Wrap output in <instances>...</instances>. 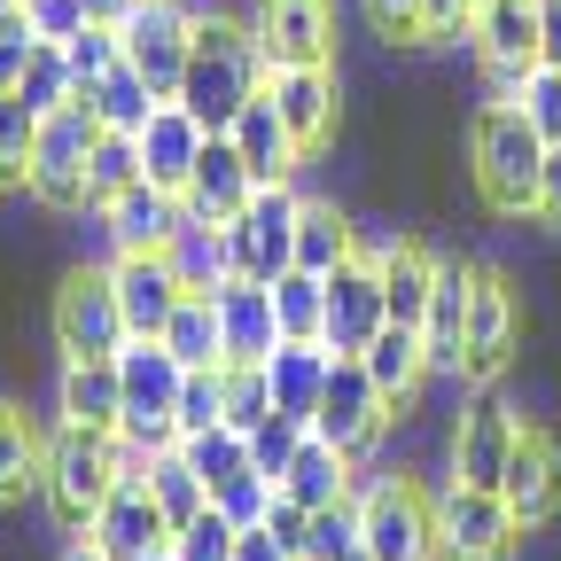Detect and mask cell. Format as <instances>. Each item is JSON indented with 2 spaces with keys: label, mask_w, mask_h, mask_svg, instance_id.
<instances>
[{
  "label": "cell",
  "mask_w": 561,
  "mask_h": 561,
  "mask_svg": "<svg viewBox=\"0 0 561 561\" xmlns=\"http://www.w3.org/2000/svg\"><path fill=\"white\" fill-rule=\"evenodd\" d=\"M328 367H335V351H328L320 335H280V343H273V359H265L273 413H280V421H305V430H312L320 390H328Z\"/></svg>",
  "instance_id": "24"
},
{
  "label": "cell",
  "mask_w": 561,
  "mask_h": 561,
  "mask_svg": "<svg viewBox=\"0 0 561 561\" xmlns=\"http://www.w3.org/2000/svg\"><path fill=\"white\" fill-rule=\"evenodd\" d=\"M390 328V305H382V257L359 250V257H343L328 273V328L320 343L335 351V359H359V351Z\"/></svg>",
  "instance_id": "10"
},
{
  "label": "cell",
  "mask_w": 561,
  "mask_h": 561,
  "mask_svg": "<svg viewBox=\"0 0 561 561\" xmlns=\"http://www.w3.org/2000/svg\"><path fill=\"white\" fill-rule=\"evenodd\" d=\"M390 405H382V390H375V375L359 367V359H335L328 367V390H320V413H312V430L335 445V453H351V460H367L375 445H382V430H390Z\"/></svg>",
  "instance_id": "11"
},
{
  "label": "cell",
  "mask_w": 561,
  "mask_h": 561,
  "mask_svg": "<svg viewBox=\"0 0 561 561\" xmlns=\"http://www.w3.org/2000/svg\"><path fill=\"white\" fill-rule=\"evenodd\" d=\"M102 219H110L117 257H125V250H164V242L187 227V203H180L172 187H157V180H133L117 203H102Z\"/></svg>",
  "instance_id": "25"
},
{
  "label": "cell",
  "mask_w": 561,
  "mask_h": 561,
  "mask_svg": "<svg viewBox=\"0 0 561 561\" xmlns=\"http://www.w3.org/2000/svg\"><path fill=\"white\" fill-rule=\"evenodd\" d=\"M297 210H305V195L289 187V180H265L234 219H227V250H234V273L242 280H273L297 265Z\"/></svg>",
  "instance_id": "7"
},
{
  "label": "cell",
  "mask_w": 561,
  "mask_h": 561,
  "mask_svg": "<svg viewBox=\"0 0 561 561\" xmlns=\"http://www.w3.org/2000/svg\"><path fill=\"white\" fill-rule=\"evenodd\" d=\"M343 561H375V553H367V546H359V553H343Z\"/></svg>",
  "instance_id": "60"
},
{
  "label": "cell",
  "mask_w": 561,
  "mask_h": 561,
  "mask_svg": "<svg viewBox=\"0 0 561 561\" xmlns=\"http://www.w3.org/2000/svg\"><path fill=\"white\" fill-rule=\"evenodd\" d=\"M133 180H140V140H133V133H110V125H102L94 157H87V203L102 210V203H117V195H125Z\"/></svg>",
  "instance_id": "40"
},
{
  "label": "cell",
  "mask_w": 561,
  "mask_h": 561,
  "mask_svg": "<svg viewBox=\"0 0 561 561\" xmlns=\"http://www.w3.org/2000/svg\"><path fill=\"white\" fill-rule=\"evenodd\" d=\"M234 523L219 515V500H210L203 515H187L180 530H172V561H234Z\"/></svg>",
  "instance_id": "46"
},
{
  "label": "cell",
  "mask_w": 561,
  "mask_h": 561,
  "mask_svg": "<svg viewBox=\"0 0 561 561\" xmlns=\"http://www.w3.org/2000/svg\"><path fill=\"white\" fill-rule=\"evenodd\" d=\"M538 219L561 227V149H546V172H538Z\"/></svg>",
  "instance_id": "55"
},
{
  "label": "cell",
  "mask_w": 561,
  "mask_h": 561,
  "mask_svg": "<svg viewBox=\"0 0 561 561\" xmlns=\"http://www.w3.org/2000/svg\"><path fill=\"white\" fill-rule=\"evenodd\" d=\"M172 273H180V289H219V280H234V250H227V227H210V219H187L172 242H164Z\"/></svg>",
  "instance_id": "32"
},
{
  "label": "cell",
  "mask_w": 561,
  "mask_h": 561,
  "mask_svg": "<svg viewBox=\"0 0 561 561\" xmlns=\"http://www.w3.org/2000/svg\"><path fill=\"white\" fill-rule=\"evenodd\" d=\"M500 500L515 507V523H523V530H546V523H553V507H561V445H553L546 430H530V421H523V437H515V453H507Z\"/></svg>",
  "instance_id": "18"
},
{
  "label": "cell",
  "mask_w": 561,
  "mask_h": 561,
  "mask_svg": "<svg viewBox=\"0 0 561 561\" xmlns=\"http://www.w3.org/2000/svg\"><path fill=\"white\" fill-rule=\"evenodd\" d=\"M87 9H94V24H125V16H133V0H87Z\"/></svg>",
  "instance_id": "58"
},
{
  "label": "cell",
  "mask_w": 561,
  "mask_h": 561,
  "mask_svg": "<svg viewBox=\"0 0 561 561\" xmlns=\"http://www.w3.org/2000/svg\"><path fill=\"white\" fill-rule=\"evenodd\" d=\"M117 32H125V62L172 102L180 79H187V55H195V16L180 9V0H133V16Z\"/></svg>",
  "instance_id": "12"
},
{
  "label": "cell",
  "mask_w": 561,
  "mask_h": 561,
  "mask_svg": "<svg viewBox=\"0 0 561 561\" xmlns=\"http://www.w3.org/2000/svg\"><path fill=\"white\" fill-rule=\"evenodd\" d=\"M538 16H546V62H561V0H538Z\"/></svg>",
  "instance_id": "57"
},
{
  "label": "cell",
  "mask_w": 561,
  "mask_h": 561,
  "mask_svg": "<svg viewBox=\"0 0 561 561\" xmlns=\"http://www.w3.org/2000/svg\"><path fill=\"white\" fill-rule=\"evenodd\" d=\"M140 476H149V500L172 515V530L187 523V515H203L210 507V483L187 468V453L180 445H164V453H149V468H140Z\"/></svg>",
  "instance_id": "37"
},
{
  "label": "cell",
  "mask_w": 561,
  "mask_h": 561,
  "mask_svg": "<svg viewBox=\"0 0 561 561\" xmlns=\"http://www.w3.org/2000/svg\"><path fill=\"white\" fill-rule=\"evenodd\" d=\"M164 343L180 367H219L227 359V335H219V305H210V289H187L180 312L164 320Z\"/></svg>",
  "instance_id": "33"
},
{
  "label": "cell",
  "mask_w": 561,
  "mask_h": 561,
  "mask_svg": "<svg viewBox=\"0 0 561 561\" xmlns=\"http://www.w3.org/2000/svg\"><path fill=\"white\" fill-rule=\"evenodd\" d=\"M515 110L546 133V149H561V62H530V70H523Z\"/></svg>",
  "instance_id": "47"
},
{
  "label": "cell",
  "mask_w": 561,
  "mask_h": 561,
  "mask_svg": "<svg viewBox=\"0 0 561 561\" xmlns=\"http://www.w3.org/2000/svg\"><path fill=\"white\" fill-rule=\"evenodd\" d=\"M227 140L242 149V164H250V180L265 187V180H289L297 164H305V149H297V133L280 125V110H273V94L257 87L250 102H242V117L227 125Z\"/></svg>",
  "instance_id": "26"
},
{
  "label": "cell",
  "mask_w": 561,
  "mask_h": 561,
  "mask_svg": "<svg viewBox=\"0 0 561 561\" xmlns=\"http://www.w3.org/2000/svg\"><path fill=\"white\" fill-rule=\"evenodd\" d=\"M94 140H102V117H94V102H70V110H55V117H39V140H32V172H24V187H32V203H47V210H94L87 203V157H94Z\"/></svg>",
  "instance_id": "6"
},
{
  "label": "cell",
  "mask_w": 561,
  "mask_h": 561,
  "mask_svg": "<svg viewBox=\"0 0 561 561\" xmlns=\"http://www.w3.org/2000/svg\"><path fill=\"white\" fill-rule=\"evenodd\" d=\"M117 476H125V468H117V437L79 430V421H55V437H47V468H39V500H47L55 530L87 538Z\"/></svg>",
  "instance_id": "3"
},
{
  "label": "cell",
  "mask_w": 561,
  "mask_h": 561,
  "mask_svg": "<svg viewBox=\"0 0 561 561\" xmlns=\"http://www.w3.org/2000/svg\"><path fill=\"white\" fill-rule=\"evenodd\" d=\"M437 250H421V242H390L382 250V305L398 328H421V312H430V289H437Z\"/></svg>",
  "instance_id": "31"
},
{
  "label": "cell",
  "mask_w": 561,
  "mask_h": 561,
  "mask_svg": "<svg viewBox=\"0 0 561 561\" xmlns=\"http://www.w3.org/2000/svg\"><path fill=\"white\" fill-rule=\"evenodd\" d=\"M265 94H273L280 125L297 133V149L320 157V149H328V133H335V102H343L335 62H280V70H265Z\"/></svg>",
  "instance_id": "15"
},
{
  "label": "cell",
  "mask_w": 561,
  "mask_h": 561,
  "mask_svg": "<svg viewBox=\"0 0 561 561\" xmlns=\"http://www.w3.org/2000/svg\"><path fill=\"white\" fill-rule=\"evenodd\" d=\"M265 421H273V382H265V367H227V430L257 437Z\"/></svg>",
  "instance_id": "48"
},
{
  "label": "cell",
  "mask_w": 561,
  "mask_h": 561,
  "mask_svg": "<svg viewBox=\"0 0 561 561\" xmlns=\"http://www.w3.org/2000/svg\"><path fill=\"white\" fill-rule=\"evenodd\" d=\"M79 102H94V117H102L110 133H140V125H149V117H157V102H164V94H157L149 79H140V70H133V62H117V70H110V79H102L94 94H79Z\"/></svg>",
  "instance_id": "36"
},
{
  "label": "cell",
  "mask_w": 561,
  "mask_h": 561,
  "mask_svg": "<svg viewBox=\"0 0 561 561\" xmlns=\"http://www.w3.org/2000/svg\"><path fill=\"white\" fill-rule=\"evenodd\" d=\"M87 538L110 561H172V515L149 500V476H117Z\"/></svg>",
  "instance_id": "13"
},
{
  "label": "cell",
  "mask_w": 561,
  "mask_h": 561,
  "mask_svg": "<svg viewBox=\"0 0 561 561\" xmlns=\"http://www.w3.org/2000/svg\"><path fill=\"white\" fill-rule=\"evenodd\" d=\"M351 483H359V460L335 453L320 430H305L297 453H289V468H280V491H289V500H305V507H335V500H351Z\"/></svg>",
  "instance_id": "28"
},
{
  "label": "cell",
  "mask_w": 561,
  "mask_h": 561,
  "mask_svg": "<svg viewBox=\"0 0 561 561\" xmlns=\"http://www.w3.org/2000/svg\"><path fill=\"white\" fill-rule=\"evenodd\" d=\"M468 305H476V265L445 257L430 312H421V343H430V367H460V335H468Z\"/></svg>",
  "instance_id": "30"
},
{
  "label": "cell",
  "mask_w": 561,
  "mask_h": 561,
  "mask_svg": "<svg viewBox=\"0 0 561 561\" xmlns=\"http://www.w3.org/2000/svg\"><path fill=\"white\" fill-rule=\"evenodd\" d=\"M367 9V32L390 39V47H421V0H359Z\"/></svg>",
  "instance_id": "52"
},
{
  "label": "cell",
  "mask_w": 561,
  "mask_h": 561,
  "mask_svg": "<svg viewBox=\"0 0 561 561\" xmlns=\"http://www.w3.org/2000/svg\"><path fill=\"white\" fill-rule=\"evenodd\" d=\"M257 195V180H250V164H242V149L227 133H210L203 140V157H195V172H187V187H180V203H187V219H210V227H227L234 210Z\"/></svg>",
  "instance_id": "22"
},
{
  "label": "cell",
  "mask_w": 561,
  "mask_h": 561,
  "mask_svg": "<svg viewBox=\"0 0 561 561\" xmlns=\"http://www.w3.org/2000/svg\"><path fill=\"white\" fill-rule=\"evenodd\" d=\"M359 367L375 375V390H382V405L390 413H405L413 398H421V375H430V343H421V328H382L367 351H359Z\"/></svg>",
  "instance_id": "29"
},
{
  "label": "cell",
  "mask_w": 561,
  "mask_h": 561,
  "mask_svg": "<svg viewBox=\"0 0 561 561\" xmlns=\"http://www.w3.org/2000/svg\"><path fill=\"white\" fill-rule=\"evenodd\" d=\"M234 561H297V553L280 546V538H273L265 523H257V530H242V538H234Z\"/></svg>",
  "instance_id": "56"
},
{
  "label": "cell",
  "mask_w": 561,
  "mask_h": 561,
  "mask_svg": "<svg viewBox=\"0 0 561 561\" xmlns=\"http://www.w3.org/2000/svg\"><path fill=\"white\" fill-rule=\"evenodd\" d=\"M219 421H227V359L219 367H187V382H180V437L219 430Z\"/></svg>",
  "instance_id": "44"
},
{
  "label": "cell",
  "mask_w": 561,
  "mask_h": 561,
  "mask_svg": "<svg viewBox=\"0 0 561 561\" xmlns=\"http://www.w3.org/2000/svg\"><path fill=\"white\" fill-rule=\"evenodd\" d=\"M180 453H187V468L210 483V500H219V491H227L234 476H250V468H257V460H250V437H242V430H227V421H219V430L180 437Z\"/></svg>",
  "instance_id": "38"
},
{
  "label": "cell",
  "mask_w": 561,
  "mask_h": 561,
  "mask_svg": "<svg viewBox=\"0 0 561 561\" xmlns=\"http://www.w3.org/2000/svg\"><path fill=\"white\" fill-rule=\"evenodd\" d=\"M297 437H305V421H280V413H273V421H265V430L250 437V460H257V468H265V476L280 483V468H289V453H297Z\"/></svg>",
  "instance_id": "54"
},
{
  "label": "cell",
  "mask_w": 561,
  "mask_h": 561,
  "mask_svg": "<svg viewBox=\"0 0 561 561\" xmlns=\"http://www.w3.org/2000/svg\"><path fill=\"white\" fill-rule=\"evenodd\" d=\"M476 32V0H421V47H453Z\"/></svg>",
  "instance_id": "53"
},
{
  "label": "cell",
  "mask_w": 561,
  "mask_h": 561,
  "mask_svg": "<svg viewBox=\"0 0 561 561\" xmlns=\"http://www.w3.org/2000/svg\"><path fill=\"white\" fill-rule=\"evenodd\" d=\"M359 546L375 561H437V500L421 491L413 476H359Z\"/></svg>",
  "instance_id": "5"
},
{
  "label": "cell",
  "mask_w": 561,
  "mask_h": 561,
  "mask_svg": "<svg viewBox=\"0 0 561 561\" xmlns=\"http://www.w3.org/2000/svg\"><path fill=\"white\" fill-rule=\"evenodd\" d=\"M39 47H47V39L32 32L24 0H0V87H24V62H32Z\"/></svg>",
  "instance_id": "49"
},
{
  "label": "cell",
  "mask_w": 561,
  "mask_h": 561,
  "mask_svg": "<svg viewBox=\"0 0 561 561\" xmlns=\"http://www.w3.org/2000/svg\"><path fill=\"white\" fill-rule=\"evenodd\" d=\"M343 257H359V227H351L335 203H305L297 210V265L305 273H335Z\"/></svg>",
  "instance_id": "34"
},
{
  "label": "cell",
  "mask_w": 561,
  "mask_h": 561,
  "mask_svg": "<svg viewBox=\"0 0 561 561\" xmlns=\"http://www.w3.org/2000/svg\"><path fill=\"white\" fill-rule=\"evenodd\" d=\"M468 47L483 55V70H530V62H546V16H538V0H476Z\"/></svg>",
  "instance_id": "20"
},
{
  "label": "cell",
  "mask_w": 561,
  "mask_h": 561,
  "mask_svg": "<svg viewBox=\"0 0 561 561\" xmlns=\"http://www.w3.org/2000/svg\"><path fill=\"white\" fill-rule=\"evenodd\" d=\"M62 62H70V79H79V94H94L110 70L125 62V32L117 24H87L79 39H62Z\"/></svg>",
  "instance_id": "42"
},
{
  "label": "cell",
  "mask_w": 561,
  "mask_h": 561,
  "mask_svg": "<svg viewBox=\"0 0 561 561\" xmlns=\"http://www.w3.org/2000/svg\"><path fill=\"white\" fill-rule=\"evenodd\" d=\"M273 320H280V335H320L328 328V273L289 265L273 280Z\"/></svg>",
  "instance_id": "39"
},
{
  "label": "cell",
  "mask_w": 561,
  "mask_h": 561,
  "mask_svg": "<svg viewBox=\"0 0 561 561\" xmlns=\"http://www.w3.org/2000/svg\"><path fill=\"white\" fill-rule=\"evenodd\" d=\"M437 561H460V553H437Z\"/></svg>",
  "instance_id": "61"
},
{
  "label": "cell",
  "mask_w": 561,
  "mask_h": 561,
  "mask_svg": "<svg viewBox=\"0 0 561 561\" xmlns=\"http://www.w3.org/2000/svg\"><path fill=\"white\" fill-rule=\"evenodd\" d=\"M210 305H219V335H227V367H265L273 343H280V320H273V289L265 280H219L210 289Z\"/></svg>",
  "instance_id": "21"
},
{
  "label": "cell",
  "mask_w": 561,
  "mask_h": 561,
  "mask_svg": "<svg viewBox=\"0 0 561 561\" xmlns=\"http://www.w3.org/2000/svg\"><path fill=\"white\" fill-rule=\"evenodd\" d=\"M39 468H47L39 430H32L16 405H0V507H16L24 491H39Z\"/></svg>",
  "instance_id": "35"
},
{
  "label": "cell",
  "mask_w": 561,
  "mask_h": 561,
  "mask_svg": "<svg viewBox=\"0 0 561 561\" xmlns=\"http://www.w3.org/2000/svg\"><path fill=\"white\" fill-rule=\"evenodd\" d=\"M125 343H133V328H125V305H117L110 265L70 273L62 289H55V351H62V359H117Z\"/></svg>",
  "instance_id": "9"
},
{
  "label": "cell",
  "mask_w": 561,
  "mask_h": 561,
  "mask_svg": "<svg viewBox=\"0 0 561 561\" xmlns=\"http://www.w3.org/2000/svg\"><path fill=\"white\" fill-rule=\"evenodd\" d=\"M468 157H476V195H483L491 210H500V219H538L546 133H538L515 102H483V110H476Z\"/></svg>",
  "instance_id": "2"
},
{
  "label": "cell",
  "mask_w": 561,
  "mask_h": 561,
  "mask_svg": "<svg viewBox=\"0 0 561 561\" xmlns=\"http://www.w3.org/2000/svg\"><path fill=\"white\" fill-rule=\"evenodd\" d=\"M343 553H359V491L335 500V507H312V530H305L297 561H343Z\"/></svg>",
  "instance_id": "43"
},
{
  "label": "cell",
  "mask_w": 561,
  "mask_h": 561,
  "mask_svg": "<svg viewBox=\"0 0 561 561\" xmlns=\"http://www.w3.org/2000/svg\"><path fill=\"white\" fill-rule=\"evenodd\" d=\"M250 32L265 47V62H335V9L328 0H257Z\"/></svg>",
  "instance_id": "17"
},
{
  "label": "cell",
  "mask_w": 561,
  "mask_h": 561,
  "mask_svg": "<svg viewBox=\"0 0 561 561\" xmlns=\"http://www.w3.org/2000/svg\"><path fill=\"white\" fill-rule=\"evenodd\" d=\"M515 437H523L515 405H500V398H476V405H468V413L453 421V445H445V460H453V483L500 491V476H507V453H515Z\"/></svg>",
  "instance_id": "16"
},
{
  "label": "cell",
  "mask_w": 561,
  "mask_h": 561,
  "mask_svg": "<svg viewBox=\"0 0 561 561\" xmlns=\"http://www.w3.org/2000/svg\"><path fill=\"white\" fill-rule=\"evenodd\" d=\"M140 140V180H157V187H187V172H195V157H203V140H210V125L187 110V102H157V117L133 133Z\"/></svg>",
  "instance_id": "23"
},
{
  "label": "cell",
  "mask_w": 561,
  "mask_h": 561,
  "mask_svg": "<svg viewBox=\"0 0 561 561\" xmlns=\"http://www.w3.org/2000/svg\"><path fill=\"white\" fill-rule=\"evenodd\" d=\"M273 491H280V483H273L265 468H250V476H234V483L219 491V515H227L234 530H257V523H265V507H273Z\"/></svg>",
  "instance_id": "50"
},
{
  "label": "cell",
  "mask_w": 561,
  "mask_h": 561,
  "mask_svg": "<svg viewBox=\"0 0 561 561\" xmlns=\"http://www.w3.org/2000/svg\"><path fill=\"white\" fill-rule=\"evenodd\" d=\"M62 561H110V553H102V546H94V538H79V546H70V553H62Z\"/></svg>",
  "instance_id": "59"
},
{
  "label": "cell",
  "mask_w": 561,
  "mask_h": 561,
  "mask_svg": "<svg viewBox=\"0 0 561 561\" xmlns=\"http://www.w3.org/2000/svg\"><path fill=\"white\" fill-rule=\"evenodd\" d=\"M39 117H55V110H70L79 102V79H70V62H62V47H39L32 62H24V87H16Z\"/></svg>",
  "instance_id": "45"
},
{
  "label": "cell",
  "mask_w": 561,
  "mask_h": 561,
  "mask_svg": "<svg viewBox=\"0 0 561 561\" xmlns=\"http://www.w3.org/2000/svg\"><path fill=\"white\" fill-rule=\"evenodd\" d=\"M32 140H39V110H32L16 87H0V187H24Z\"/></svg>",
  "instance_id": "41"
},
{
  "label": "cell",
  "mask_w": 561,
  "mask_h": 561,
  "mask_svg": "<svg viewBox=\"0 0 561 561\" xmlns=\"http://www.w3.org/2000/svg\"><path fill=\"white\" fill-rule=\"evenodd\" d=\"M265 47H257V32L250 24H234V16H203L195 24V55H187V79H180V94L172 102H187L210 133H227L234 117H242V102L265 87Z\"/></svg>",
  "instance_id": "1"
},
{
  "label": "cell",
  "mask_w": 561,
  "mask_h": 561,
  "mask_svg": "<svg viewBox=\"0 0 561 561\" xmlns=\"http://www.w3.org/2000/svg\"><path fill=\"white\" fill-rule=\"evenodd\" d=\"M55 421H79V430L117 437V421H125L117 359H62V382H55Z\"/></svg>",
  "instance_id": "27"
},
{
  "label": "cell",
  "mask_w": 561,
  "mask_h": 561,
  "mask_svg": "<svg viewBox=\"0 0 561 561\" xmlns=\"http://www.w3.org/2000/svg\"><path fill=\"white\" fill-rule=\"evenodd\" d=\"M110 280H117V305H125V328H133V335H164V320H172L180 297H187L164 250H125V257H110Z\"/></svg>",
  "instance_id": "19"
},
{
  "label": "cell",
  "mask_w": 561,
  "mask_h": 561,
  "mask_svg": "<svg viewBox=\"0 0 561 561\" xmlns=\"http://www.w3.org/2000/svg\"><path fill=\"white\" fill-rule=\"evenodd\" d=\"M180 382H187V367L172 359V343H164V335H133V343L117 351V390H125L117 437L149 445V453L180 445Z\"/></svg>",
  "instance_id": "4"
},
{
  "label": "cell",
  "mask_w": 561,
  "mask_h": 561,
  "mask_svg": "<svg viewBox=\"0 0 561 561\" xmlns=\"http://www.w3.org/2000/svg\"><path fill=\"white\" fill-rule=\"evenodd\" d=\"M437 538H445V553H460V561H507L515 538H523V523H515V507L500 500V491L445 483V500H437Z\"/></svg>",
  "instance_id": "14"
},
{
  "label": "cell",
  "mask_w": 561,
  "mask_h": 561,
  "mask_svg": "<svg viewBox=\"0 0 561 561\" xmlns=\"http://www.w3.org/2000/svg\"><path fill=\"white\" fill-rule=\"evenodd\" d=\"M24 16H32V32H39L47 47L79 39V32L94 24V9H87V0H24Z\"/></svg>",
  "instance_id": "51"
},
{
  "label": "cell",
  "mask_w": 561,
  "mask_h": 561,
  "mask_svg": "<svg viewBox=\"0 0 561 561\" xmlns=\"http://www.w3.org/2000/svg\"><path fill=\"white\" fill-rule=\"evenodd\" d=\"M515 343H523V297L500 265H476V305H468V335H460V382L468 390H491L507 367H515Z\"/></svg>",
  "instance_id": "8"
}]
</instances>
